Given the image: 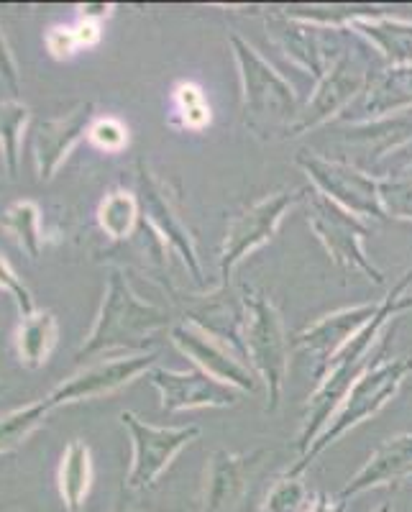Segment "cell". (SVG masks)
<instances>
[{
	"label": "cell",
	"mask_w": 412,
	"mask_h": 512,
	"mask_svg": "<svg viewBox=\"0 0 412 512\" xmlns=\"http://www.w3.org/2000/svg\"><path fill=\"white\" fill-rule=\"evenodd\" d=\"M392 157H400V159H412V144H410V146H405V149H402V152L392 154ZM392 157H389V159H392Z\"/></svg>",
	"instance_id": "39"
},
{
	"label": "cell",
	"mask_w": 412,
	"mask_h": 512,
	"mask_svg": "<svg viewBox=\"0 0 412 512\" xmlns=\"http://www.w3.org/2000/svg\"><path fill=\"white\" fill-rule=\"evenodd\" d=\"M410 484H412V477H410Z\"/></svg>",
	"instance_id": "42"
},
{
	"label": "cell",
	"mask_w": 412,
	"mask_h": 512,
	"mask_svg": "<svg viewBox=\"0 0 412 512\" xmlns=\"http://www.w3.org/2000/svg\"><path fill=\"white\" fill-rule=\"evenodd\" d=\"M379 195L387 218L412 221V159H405V167L379 177Z\"/></svg>",
	"instance_id": "25"
},
{
	"label": "cell",
	"mask_w": 412,
	"mask_h": 512,
	"mask_svg": "<svg viewBox=\"0 0 412 512\" xmlns=\"http://www.w3.org/2000/svg\"><path fill=\"white\" fill-rule=\"evenodd\" d=\"M412 111V64L387 67L364 90V121Z\"/></svg>",
	"instance_id": "21"
},
{
	"label": "cell",
	"mask_w": 412,
	"mask_h": 512,
	"mask_svg": "<svg viewBox=\"0 0 412 512\" xmlns=\"http://www.w3.org/2000/svg\"><path fill=\"white\" fill-rule=\"evenodd\" d=\"M295 164L310 177L313 190L349 210L361 221H384L382 195H379V177H372V172L354 167L341 159L323 157V154L302 152L295 154Z\"/></svg>",
	"instance_id": "7"
},
{
	"label": "cell",
	"mask_w": 412,
	"mask_h": 512,
	"mask_svg": "<svg viewBox=\"0 0 412 512\" xmlns=\"http://www.w3.org/2000/svg\"><path fill=\"white\" fill-rule=\"evenodd\" d=\"M356 36L366 39L384 57L389 67L412 64V21L392 18L387 13H366L351 21Z\"/></svg>",
	"instance_id": "20"
},
{
	"label": "cell",
	"mask_w": 412,
	"mask_h": 512,
	"mask_svg": "<svg viewBox=\"0 0 412 512\" xmlns=\"http://www.w3.org/2000/svg\"><path fill=\"white\" fill-rule=\"evenodd\" d=\"M90 111H93V105L85 103L80 105L77 111H72L67 118H62V121H54L44 126V131H41L44 136H41V154H39L44 177H49V172L57 167L59 159L67 157L72 144L80 139V134L85 131V126H88L90 121Z\"/></svg>",
	"instance_id": "22"
},
{
	"label": "cell",
	"mask_w": 412,
	"mask_h": 512,
	"mask_svg": "<svg viewBox=\"0 0 412 512\" xmlns=\"http://www.w3.org/2000/svg\"><path fill=\"white\" fill-rule=\"evenodd\" d=\"M0 70H6L8 77H13L11 72V64H8V54H6V44L0 41Z\"/></svg>",
	"instance_id": "38"
},
{
	"label": "cell",
	"mask_w": 412,
	"mask_h": 512,
	"mask_svg": "<svg viewBox=\"0 0 412 512\" xmlns=\"http://www.w3.org/2000/svg\"><path fill=\"white\" fill-rule=\"evenodd\" d=\"M333 144L341 154L333 159L369 169L412 144V111L377 121H338Z\"/></svg>",
	"instance_id": "10"
},
{
	"label": "cell",
	"mask_w": 412,
	"mask_h": 512,
	"mask_svg": "<svg viewBox=\"0 0 412 512\" xmlns=\"http://www.w3.org/2000/svg\"><path fill=\"white\" fill-rule=\"evenodd\" d=\"M310 489L302 479V474L287 469L285 474H279L264 500L259 502L254 512H308L313 505Z\"/></svg>",
	"instance_id": "24"
},
{
	"label": "cell",
	"mask_w": 412,
	"mask_h": 512,
	"mask_svg": "<svg viewBox=\"0 0 412 512\" xmlns=\"http://www.w3.org/2000/svg\"><path fill=\"white\" fill-rule=\"evenodd\" d=\"M264 24H267V36L272 39L274 47L297 67L310 72L315 80H320L325 72L331 70V64L346 52L333 39L336 29L308 24L302 18L290 16L287 11H269L264 16Z\"/></svg>",
	"instance_id": "11"
},
{
	"label": "cell",
	"mask_w": 412,
	"mask_h": 512,
	"mask_svg": "<svg viewBox=\"0 0 412 512\" xmlns=\"http://www.w3.org/2000/svg\"><path fill=\"white\" fill-rule=\"evenodd\" d=\"M41 410L44 408H41V405H36V408L26 410V413H16L13 418L3 420V423H0V448H8L11 443H16L18 436H21V433H26V428H31V425L36 423V418H39Z\"/></svg>",
	"instance_id": "32"
},
{
	"label": "cell",
	"mask_w": 412,
	"mask_h": 512,
	"mask_svg": "<svg viewBox=\"0 0 412 512\" xmlns=\"http://www.w3.org/2000/svg\"><path fill=\"white\" fill-rule=\"evenodd\" d=\"M412 477V433H400L382 443V446L369 456L359 472L349 479V484L341 489V500L349 502L351 497L361 495L366 489L389 487V484L410 482Z\"/></svg>",
	"instance_id": "18"
},
{
	"label": "cell",
	"mask_w": 412,
	"mask_h": 512,
	"mask_svg": "<svg viewBox=\"0 0 412 512\" xmlns=\"http://www.w3.org/2000/svg\"><path fill=\"white\" fill-rule=\"evenodd\" d=\"M374 512H395V510H392V505H389V502H384V505L379 507V510H374Z\"/></svg>",
	"instance_id": "40"
},
{
	"label": "cell",
	"mask_w": 412,
	"mask_h": 512,
	"mask_svg": "<svg viewBox=\"0 0 412 512\" xmlns=\"http://www.w3.org/2000/svg\"><path fill=\"white\" fill-rule=\"evenodd\" d=\"M141 205H144L146 216L154 223L157 233L169 244V249L177 251L185 262L187 272L198 285H203V267H200L198 246H195V236L187 228L185 216H182L180 200L169 192V187L162 180L151 175L149 167L141 164Z\"/></svg>",
	"instance_id": "14"
},
{
	"label": "cell",
	"mask_w": 412,
	"mask_h": 512,
	"mask_svg": "<svg viewBox=\"0 0 412 512\" xmlns=\"http://www.w3.org/2000/svg\"><path fill=\"white\" fill-rule=\"evenodd\" d=\"M369 80H372V75L366 72L364 64L346 49L331 64V70L320 77L310 100L300 108V116L285 131V139L308 134V131H315L325 123L336 121L354 103V98L364 95Z\"/></svg>",
	"instance_id": "9"
},
{
	"label": "cell",
	"mask_w": 412,
	"mask_h": 512,
	"mask_svg": "<svg viewBox=\"0 0 412 512\" xmlns=\"http://www.w3.org/2000/svg\"><path fill=\"white\" fill-rule=\"evenodd\" d=\"M308 192V187L277 190L264 200H259V203L251 205V208H246L241 216H236L228 223L226 239H223L221 246V259H218V267H221L218 287L221 290L231 287L233 272H236V267L244 262L246 256L254 254L256 249H262L264 244H269L277 236L279 226H282L292 205L302 203V200L308 198Z\"/></svg>",
	"instance_id": "8"
},
{
	"label": "cell",
	"mask_w": 412,
	"mask_h": 512,
	"mask_svg": "<svg viewBox=\"0 0 412 512\" xmlns=\"http://www.w3.org/2000/svg\"><path fill=\"white\" fill-rule=\"evenodd\" d=\"M47 44L49 52H52L54 57H70V54L80 47V44H77L75 29H54L52 34H49Z\"/></svg>",
	"instance_id": "33"
},
{
	"label": "cell",
	"mask_w": 412,
	"mask_h": 512,
	"mask_svg": "<svg viewBox=\"0 0 412 512\" xmlns=\"http://www.w3.org/2000/svg\"><path fill=\"white\" fill-rule=\"evenodd\" d=\"M26 118V108L18 103H8L0 108V141L6 144L8 159L13 167V152H16V131L21 128V121Z\"/></svg>",
	"instance_id": "31"
},
{
	"label": "cell",
	"mask_w": 412,
	"mask_h": 512,
	"mask_svg": "<svg viewBox=\"0 0 412 512\" xmlns=\"http://www.w3.org/2000/svg\"><path fill=\"white\" fill-rule=\"evenodd\" d=\"M111 8L113 6H95V16H100V18H103V16H108V13H111ZM90 11H93V8H82V21H90V16H93V13H90Z\"/></svg>",
	"instance_id": "37"
},
{
	"label": "cell",
	"mask_w": 412,
	"mask_h": 512,
	"mask_svg": "<svg viewBox=\"0 0 412 512\" xmlns=\"http://www.w3.org/2000/svg\"><path fill=\"white\" fill-rule=\"evenodd\" d=\"M412 374V356H379L377 364H369L364 369L359 379L354 382V387L349 390V395L343 397V402L338 405L336 413L331 415L328 425L323 428L318 438L313 441V446L290 466L292 472L302 474L323 454L325 448L333 446L341 436L356 428L364 420L374 418L379 410L387 405L397 392L402 390L405 379Z\"/></svg>",
	"instance_id": "3"
},
{
	"label": "cell",
	"mask_w": 412,
	"mask_h": 512,
	"mask_svg": "<svg viewBox=\"0 0 412 512\" xmlns=\"http://www.w3.org/2000/svg\"><path fill=\"white\" fill-rule=\"evenodd\" d=\"M54 333H57V328H54V318L49 313L26 320L21 326V356L29 364H39L52 349Z\"/></svg>",
	"instance_id": "27"
},
{
	"label": "cell",
	"mask_w": 412,
	"mask_h": 512,
	"mask_svg": "<svg viewBox=\"0 0 412 512\" xmlns=\"http://www.w3.org/2000/svg\"><path fill=\"white\" fill-rule=\"evenodd\" d=\"M377 310L379 303H361L323 315L297 333L295 349L318 356V367H323L377 315Z\"/></svg>",
	"instance_id": "17"
},
{
	"label": "cell",
	"mask_w": 412,
	"mask_h": 512,
	"mask_svg": "<svg viewBox=\"0 0 412 512\" xmlns=\"http://www.w3.org/2000/svg\"><path fill=\"white\" fill-rule=\"evenodd\" d=\"M412 285V267L402 274L400 280L392 285L387 297L379 300V310L349 344L343 346L336 356H333L328 364L318 367L315 377H318V387H315L313 395L308 397V405H305V415H302V431L297 436V459H300L310 446H313L315 438L323 433V428L328 425L331 415L336 413L338 405L343 402V397L349 395V390L354 387L356 379L364 374L366 369V356L374 349V344L379 341V336L384 333V328L392 323V318H400L405 310H412V295H407V287Z\"/></svg>",
	"instance_id": "1"
},
{
	"label": "cell",
	"mask_w": 412,
	"mask_h": 512,
	"mask_svg": "<svg viewBox=\"0 0 412 512\" xmlns=\"http://www.w3.org/2000/svg\"><path fill=\"white\" fill-rule=\"evenodd\" d=\"M149 379L162 395L164 413H180V410L195 408H233L241 400V392L236 387L218 382L200 369H192V372L154 369Z\"/></svg>",
	"instance_id": "16"
},
{
	"label": "cell",
	"mask_w": 412,
	"mask_h": 512,
	"mask_svg": "<svg viewBox=\"0 0 412 512\" xmlns=\"http://www.w3.org/2000/svg\"><path fill=\"white\" fill-rule=\"evenodd\" d=\"M154 359H157V354H141V356H128V359L105 361V364H100V367L75 377L70 384L59 387V390L54 392L52 402L80 400V397L105 395V392L118 390V387H123V384H128L131 379L139 377L141 372H146V369L154 364Z\"/></svg>",
	"instance_id": "19"
},
{
	"label": "cell",
	"mask_w": 412,
	"mask_h": 512,
	"mask_svg": "<svg viewBox=\"0 0 412 512\" xmlns=\"http://www.w3.org/2000/svg\"><path fill=\"white\" fill-rule=\"evenodd\" d=\"M244 356L251 372L267 390V413H274L285 390L290 369V338L277 305L259 290H246L244 295Z\"/></svg>",
	"instance_id": "4"
},
{
	"label": "cell",
	"mask_w": 412,
	"mask_h": 512,
	"mask_svg": "<svg viewBox=\"0 0 412 512\" xmlns=\"http://www.w3.org/2000/svg\"><path fill=\"white\" fill-rule=\"evenodd\" d=\"M172 344L192 359V364L205 372L208 377L218 379L223 384H231L238 392H256L259 387V377L251 372L241 356L226 344H221L218 338L208 336L192 323H177L172 326Z\"/></svg>",
	"instance_id": "15"
},
{
	"label": "cell",
	"mask_w": 412,
	"mask_h": 512,
	"mask_svg": "<svg viewBox=\"0 0 412 512\" xmlns=\"http://www.w3.org/2000/svg\"><path fill=\"white\" fill-rule=\"evenodd\" d=\"M167 323V310L141 303L139 297L128 290L121 274H113L108 297H105L103 303V313H100L98 323H95L88 349L82 351V354H98V351L105 349H136V346L141 349Z\"/></svg>",
	"instance_id": "6"
},
{
	"label": "cell",
	"mask_w": 412,
	"mask_h": 512,
	"mask_svg": "<svg viewBox=\"0 0 412 512\" xmlns=\"http://www.w3.org/2000/svg\"><path fill=\"white\" fill-rule=\"evenodd\" d=\"M269 448H254L246 454L215 451L205 466L200 512H241L251 492V482L264 466Z\"/></svg>",
	"instance_id": "13"
},
{
	"label": "cell",
	"mask_w": 412,
	"mask_h": 512,
	"mask_svg": "<svg viewBox=\"0 0 412 512\" xmlns=\"http://www.w3.org/2000/svg\"><path fill=\"white\" fill-rule=\"evenodd\" d=\"M139 221V200L128 192H113L100 205V226L113 239H126Z\"/></svg>",
	"instance_id": "26"
},
{
	"label": "cell",
	"mask_w": 412,
	"mask_h": 512,
	"mask_svg": "<svg viewBox=\"0 0 412 512\" xmlns=\"http://www.w3.org/2000/svg\"><path fill=\"white\" fill-rule=\"evenodd\" d=\"M238 77H241V111L244 126L259 139L269 141L274 134L285 136L287 128L300 116V100L295 88L274 70L272 64L251 47L244 36H228Z\"/></svg>",
	"instance_id": "2"
},
{
	"label": "cell",
	"mask_w": 412,
	"mask_h": 512,
	"mask_svg": "<svg viewBox=\"0 0 412 512\" xmlns=\"http://www.w3.org/2000/svg\"><path fill=\"white\" fill-rule=\"evenodd\" d=\"M75 36H77V44H85V47H93L95 41L100 39V26L95 24V21H82L80 26L75 29Z\"/></svg>",
	"instance_id": "36"
},
{
	"label": "cell",
	"mask_w": 412,
	"mask_h": 512,
	"mask_svg": "<svg viewBox=\"0 0 412 512\" xmlns=\"http://www.w3.org/2000/svg\"><path fill=\"white\" fill-rule=\"evenodd\" d=\"M308 223L313 228L315 239L328 251L331 262L341 269L343 274L359 272L374 285H384V272L366 256L364 239L369 236V223L361 221L359 216L343 210L333 200L320 195L310 187L308 198Z\"/></svg>",
	"instance_id": "5"
},
{
	"label": "cell",
	"mask_w": 412,
	"mask_h": 512,
	"mask_svg": "<svg viewBox=\"0 0 412 512\" xmlns=\"http://www.w3.org/2000/svg\"><path fill=\"white\" fill-rule=\"evenodd\" d=\"M6 228L21 239V244L29 246L31 254H36V208L31 203H18L8 210Z\"/></svg>",
	"instance_id": "29"
},
{
	"label": "cell",
	"mask_w": 412,
	"mask_h": 512,
	"mask_svg": "<svg viewBox=\"0 0 412 512\" xmlns=\"http://www.w3.org/2000/svg\"><path fill=\"white\" fill-rule=\"evenodd\" d=\"M175 103H177V113L182 118V126L192 128V131H200L210 123V108L203 98V90L198 85H180L175 93Z\"/></svg>",
	"instance_id": "28"
},
{
	"label": "cell",
	"mask_w": 412,
	"mask_h": 512,
	"mask_svg": "<svg viewBox=\"0 0 412 512\" xmlns=\"http://www.w3.org/2000/svg\"><path fill=\"white\" fill-rule=\"evenodd\" d=\"M90 479H93V466H90V451L82 441L70 443L67 454L62 461V472H59V487L62 497L67 502V510H80L82 500L88 495Z\"/></svg>",
	"instance_id": "23"
},
{
	"label": "cell",
	"mask_w": 412,
	"mask_h": 512,
	"mask_svg": "<svg viewBox=\"0 0 412 512\" xmlns=\"http://www.w3.org/2000/svg\"><path fill=\"white\" fill-rule=\"evenodd\" d=\"M0 285H6L8 290H11V292H16V297H18V303H21V308H24L26 313H29V310H31L29 295H26V290H21V287H18L16 277H13V274H11V269H8L6 264H3V262H0Z\"/></svg>",
	"instance_id": "35"
},
{
	"label": "cell",
	"mask_w": 412,
	"mask_h": 512,
	"mask_svg": "<svg viewBox=\"0 0 412 512\" xmlns=\"http://www.w3.org/2000/svg\"><path fill=\"white\" fill-rule=\"evenodd\" d=\"M121 423L126 425L134 441V464L128 472V489H149L154 487L164 469L175 461L187 443L198 441V425H182V428H157L144 420L136 418L134 413H123Z\"/></svg>",
	"instance_id": "12"
},
{
	"label": "cell",
	"mask_w": 412,
	"mask_h": 512,
	"mask_svg": "<svg viewBox=\"0 0 412 512\" xmlns=\"http://www.w3.org/2000/svg\"><path fill=\"white\" fill-rule=\"evenodd\" d=\"M90 139L105 149V152H121L123 146L128 144V131L121 121L116 118H103V121L90 126Z\"/></svg>",
	"instance_id": "30"
},
{
	"label": "cell",
	"mask_w": 412,
	"mask_h": 512,
	"mask_svg": "<svg viewBox=\"0 0 412 512\" xmlns=\"http://www.w3.org/2000/svg\"><path fill=\"white\" fill-rule=\"evenodd\" d=\"M121 512H141V510H121Z\"/></svg>",
	"instance_id": "41"
},
{
	"label": "cell",
	"mask_w": 412,
	"mask_h": 512,
	"mask_svg": "<svg viewBox=\"0 0 412 512\" xmlns=\"http://www.w3.org/2000/svg\"><path fill=\"white\" fill-rule=\"evenodd\" d=\"M346 510H349L346 500H341V497H331L328 492H318V495L313 497V505H310L308 512H346Z\"/></svg>",
	"instance_id": "34"
}]
</instances>
